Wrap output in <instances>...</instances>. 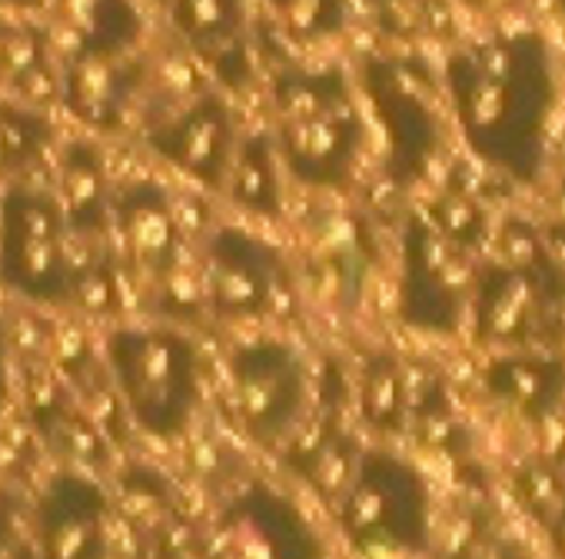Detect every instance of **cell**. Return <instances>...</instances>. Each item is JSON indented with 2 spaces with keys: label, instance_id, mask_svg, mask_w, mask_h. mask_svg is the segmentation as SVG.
<instances>
[{
  "label": "cell",
  "instance_id": "5",
  "mask_svg": "<svg viewBox=\"0 0 565 559\" xmlns=\"http://www.w3.org/2000/svg\"><path fill=\"white\" fill-rule=\"evenodd\" d=\"M71 223L54 190L14 180L0 193V287L34 307L74 300Z\"/></svg>",
  "mask_w": 565,
  "mask_h": 559
},
{
  "label": "cell",
  "instance_id": "27",
  "mask_svg": "<svg viewBox=\"0 0 565 559\" xmlns=\"http://www.w3.org/2000/svg\"><path fill=\"white\" fill-rule=\"evenodd\" d=\"M24 28L28 24H21V21L0 18V91H4L8 81H11V71H14L18 51H21V41H24Z\"/></svg>",
  "mask_w": 565,
  "mask_h": 559
},
{
  "label": "cell",
  "instance_id": "4",
  "mask_svg": "<svg viewBox=\"0 0 565 559\" xmlns=\"http://www.w3.org/2000/svg\"><path fill=\"white\" fill-rule=\"evenodd\" d=\"M104 360L117 397L143 433L173 440L190 426L200 407L203 367L183 330L160 324L114 327L104 340Z\"/></svg>",
  "mask_w": 565,
  "mask_h": 559
},
{
  "label": "cell",
  "instance_id": "3",
  "mask_svg": "<svg viewBox=\"0 0 565 559\" xmlns=\"http://www.w3.org/2000/svg\"><path fill=\"white\" fill-rule=\"evenodd\" d=\"M370 127L383 140L386 173L396 187L419 183L439 160L449 130V97L443 71L409 48H373L350 67Z\"/></svg>",
  "mask_w": 565,
  "mask_h": 559
},
{
  "label": "cell",
  "instance_id": "22",
  "mask_svg": "<svg viewBox=\"0 0 565 559\" xmlns=\"http://www.w3.org/2000/svg\"><path fill=\"white\" fill-rule=\"evenodd\" d=\"M54 120L47 107L0 101V170L4 173H28L38 167L54 147Z\"/></svg>",
  "mask_w": 565,
  "mask_h": 559
},
{
  "label": "cell",
  "instance_id": "6",
  "mask_svg": "<svg viewBox=\"0 0 565 559\" xmlns=\"http://www.w3.org/2000/svg\"><path fill=\"white\" fill-rule=\"evenodd\" d=\"M340 526L363 556H409L429 536V486L393 453H366L343 493Z\"/></svg>",
  "mask_w": 565,
  "mask_h": 559
},
{
  "label": "cell",
  "instance_id": "8",
  "mask_svg": "<svg viewBox=\"0 0 565 559\" xmlns=\"http://www.w3.org/2000/svg\"><path fill=\"white\" fill-rule=\"evenodd\" d=\"M180 51L203 64L216 91H246L256 81L249 0H153Z\"/></svg>",
  "mask_w": 565,
  "mask_h": 559
},
{
  "label": "cell",
  "instance_id": "30",
  "mask_svg": "<svg viewBox=\"0 0 565 559\" xmlns=\"http://www.w3.org/2000/svg\"><path fill=\"white\" fill-rule=\"evenodd\" d=\"M44 0H0V8H18V11H34Z\"/></svg>",
  "mask_w": 565,
  "mask_h": 559
},
{
  "label": "cell",
  "instance_id": "18",
  "mask_svg": "<svg viewBox=\"0 0 565 559\" xmlns=\"http://www.w3.org/2000/svg\"><path fill=\"white\" fill-rule=\"evenodd\" d=\"M57 18L74 41V54H130L143 44V11L137 0H54Z\"/></svg>",
  "mask_w": 565,
  "mask_h": 559
},
{
  "label": "cell",
  "instance_id": "10",
  "mask_svg": "<svg viewBox=\"0 0 565 559\" xmlns=\"http://www.w3.org/2000/svg\"><path fill=\"white\" fill-rule=\"evenodd\" d=\"M157 64L140 48L130 54H71L61 67V104L94 134H120L153 91Z\"/></svg>",
  "mask_w": 565,
  "mask_h": 559
},
{
  "label": "cell",
  "instance_id": "31",
  "mask_svg": "<svg viewBox=\"0 0 565 559\" xmlns=\"http://www.w3.org/2000/svg\"><path fill=\"white\" fill-rule=\"evenodd\" d=\"M552 8L558 11V18H565V0H552Z\"/></svg>",
  "mask_w": 565,
  "mask_h": 559
},
{
  "label": "cell",
  "instance_id": "13",
  "mask_svg": "<svg viewBox=\"0 0 565 559\" xmlns=\"http://www.w3.org/2000/svg\"><path fill=\"white\" fill-rule=\"evenodd\" d=\"M38 559H110V499L87 473H57L34 506Z\"/></svg>",
  "mask_w": 565,
  "mask_h": 559
},
{
  "label": "cell",
  "instance_id": "12",
  "mask_svg": "<svg viewBox=\"0 0 565 559\" xmlns=\"http://www.w3.org/2000/svg\"><path fill=\"white\" fill-rule=\"evenodd\" d=\"M216 559H323V542L287 496L249 486L216 523Z\"/></svg>",
  "mask_w": 565,
  "mask_h": 559
},
{
  "label": "cell",
  "instance_id": "7",
  "mask_svg": "<svg viewBox=\"0 0 565 559\" xmlns=\"http://www.w3.org/2000/svg\"><path fill=\"white\" fill-rule=\"evenodd\" d=\"M239 140L243 134L236 130L233 107L223 91L213 87L153 117L143 130V144L157 160L206 190L226 187Z\"/></svg>",
  "mask_w": 565,
  "mask_h": 559
},
{
  "label": "cell",
  "instance_id": "20",
  "mask_svg": "<svg viewBox=\"0 0 565 559\" xmlns=\"http://www.w3.org/2000/svg\"><path fill=\"white\" fill-rule=\"evenodd\" d=\"M360 0H259L273 31L300 51H323L347 38Z\"/></svg>",
  "mask_w": 565,
  "mask_h": 559
},
{
  "label": "cell",
  "instance_id": "17",
  "mask_svg": "<svg viewBox=\"0 0 565 559\" xmlns=\"http://www.w3.org/2000/svg\"><path fill=\"white\" fill-rule=\"evenodd\" d=\"M54 183H57L54 197L74 236L90 240L110 230V210L117 190L110 187L104 150L90 137H74L61 147Z\"/></svg>",
  "mask_w": 565,
  "mask_h": 559
},
{
  "label": "cell",
  "instance_id": "2",
  "mask_svg": "<svg viewBox=\"0 0 565 559\" xmlns=\"http://www.w3.org/2000/svg\"><path fill=\"white\" fill-rule=\"evenodd\" d=\"M273 140L290 180L310 190L353 183L370 150V117L343 64H282L266 81Z\"/></svg>",
  "mask_w": 565,
  "mask_h": 559
},
{
  "label": "cell",
  "instance_id": "11",
  "mask_svg": "<svg viewBox=\"0 0 565 559\" xmlns=\"http://www.w3.org/2000/svg\"><path fill=\"white\" fill-rule=\"evenodd\" d=\"M233 397L249 436L276 443L287 436L307 400V373L294 347L287 344H246L230 360Z\"/></svg>",
  "mask_w": 565,
  "mask_h": 559
},
{
  "label": "cell",
  "instance_id": "24",
  "mask_svg": "<svg viewBox=\"0 0 565 559\" xmlns=\"http://www.w3.org/2000/svg\"><path fill=\"white\" fill-rule=\"evenodd\" d=\"M436 230L456 243L462 253H472L476 246L486 243L489 236V217H486V207H479L476 197L462 193V190H446L439 193L433 203H429V213H426Z\"/></svg>",
  "mask_w": 565,
  "mask_h": 559
},
{
  "label": "cell",
  "instance_id": "26",
  "mask_svg": "<svg viewBox=\"0 0 565 559\" xmlns=\"http://www.w3.org/2000/svg\"><path fill=\"white\" fill-rule=\"evenodd\" d=\"M456 4H459L469 18L486 21L489 28H495V24L515 21V14L525 8V0H456Z\"/></svg>",
  "mask_w": 565,
  "mask_h": 559
},
{
  "label": "cell",
  "instance_id": "25",
  "mask_svg": "<svg viewBox=\"0 0 565 559\" xmlns=\"http://www.w3.org/2000/svg\"><path fill=\"white\" fill-rule=\"evenodd\" d=\"M542 236V266L558 294H565V223H552L539 230Z\"/></svg>",
  "mask_w": 565,
  "mask_h": 559
},
{
  "label": "cell",
  "instance_id": "9",
  "mask_svg": "<svg viewBox=\"0 0 565 559\" xmlns=\"http://www.w3.org/2000/svg\"><path fill=\"white\" fill-rule=\"evenodd\" d=\"M469 253L449 243L426 213L403 230V314L406 324L446 334L459 324L469 294Z\"/></svg>",
  "mask_w": 565,
  "mask_h": 559
},
{
  "label": "cell",
  "instance_id": "21",
  "mask_svg": "<svg viewBox=\"0 0 565 559\" xmlns=\"http://www.w3.org/2000/svg\"><path fill=\"white\" fill-rule=\"evenodd\" d=\"M486 387L529 416H545L565 393V363L548 357H502L489 367Z\"/></svg>",
  "mask_w": 565,
  "mask_h": 559
},
{
  "label": "cell",
  "instance_id": "29",
  "mask_svg": "<svg viewBox=\"0 0 565 559\" xmlns=\"http://www.w3.org/2000/svg\"><path fill=\"white\" fill-rule=\"evenodd\" d=\"M363 8H373V11H393L399 4H409V0H360Z\"/></svg>",
  "mask_w": 565,
  "mask_h": 559
},
{
  "label": "cell",
  "instance_id": "14",
  "mask_svg": "<svg viewBox=\"0 0 565 559\" xmlns=\"http://www.w3.org/2000/svg\"><path fill=\"white\" fill-rule=\"evenodd\" d=\"M276 253L243 226L223 223L203 246V297L226 320H253L273 307Z\"/></svg>",
  "mask_w": 565,
  "mask_h": 559
},
{
  "label": "cell",
  "instance_id": "1",
  "mask_svg": "<svg viewBox=\"0 0 565 559\" xmlns=\"http://www.w3.org/2000/svg\"><path fill=\"white\" fill-rule=\"evenodd\" d=\"M439 71L466 150L515 183H539L562 101L552 38L539 24H495L452 44Z\"/></svg>",
  "mask_w": 565,
  "mask_h": 559
},
{
  "label": "cell",
  "instance_id": "16",
  "mask_svg": "<svg viewBox=\"0 0 565 559\" xmlns=\"http://www.w3.org/2000/svg\"><path fill=\"white\" fill-rule=\"evenodd\" d=\"M110 230L124 260L147 280L167 284L180 266L183 233L170 193L157 180H130L114 193Z\"/></svg>",
  "mask_w": 565,
  "mask_h": 559
},
{
  "label": "cell",
  "instance_id": "15",
  "mask_svg": "<svg viewBox=\"0 0 565 559\" xmlns=\"http://www.w3.org/2000/svg\"><path fill=\"white\" fill-rule=\"evenodd\" d=\"M558 297L545 266L492 263L476 276V337L495 347H525L542 337Z\"/></svg>",
  "mask_w": 565,
  "mask_h": 559
},
{
  "label": "cell",
  "instance_id": "23",
  "mask_svg": "<svg viewBox=\"0 0 565 559\" xmlns=\"http://www.w3.org/2000/svg\"><path fill=\"white\" fill-rule=\"evenodd\" d=\"M363 416L376 430H403L409 416V400H406V373L396 360H376L366 370L363 380Z\"/></svg>",
  "mask_w": 565,
  "mask_h": 559
},
{
  "label": "cell",
  "instance_id": "28",
  "mask_svg": "<svg viewBox=\"0 0 565 559\" xmlns=\"http://www.w3.org/2000/svg\"><path fill=\"white\" fill-rule=\"evenodd\" d=\"M11 400V330L8 320L0 317V416L8 410Z\"/></svg>",
  "mask_w": 565,
  "mask_h": 559
},
{
  "label": "cell",
  "instance_id": "19",
  "mask_svg": "<svg viewBox=\"0 0 565 559\" xmlns=\"http://www.w3.org/2000/svg\"><path fill=\"white\" fill-rule=\"evenodd\" d=\"M282 160L269 130L243 134L239 150L233 157L223 193L249 217L279 220L287 210V190H282Z\"/></svg>",
  "mask_w": 565,
  "mask_h": 559
}]
</instances>
